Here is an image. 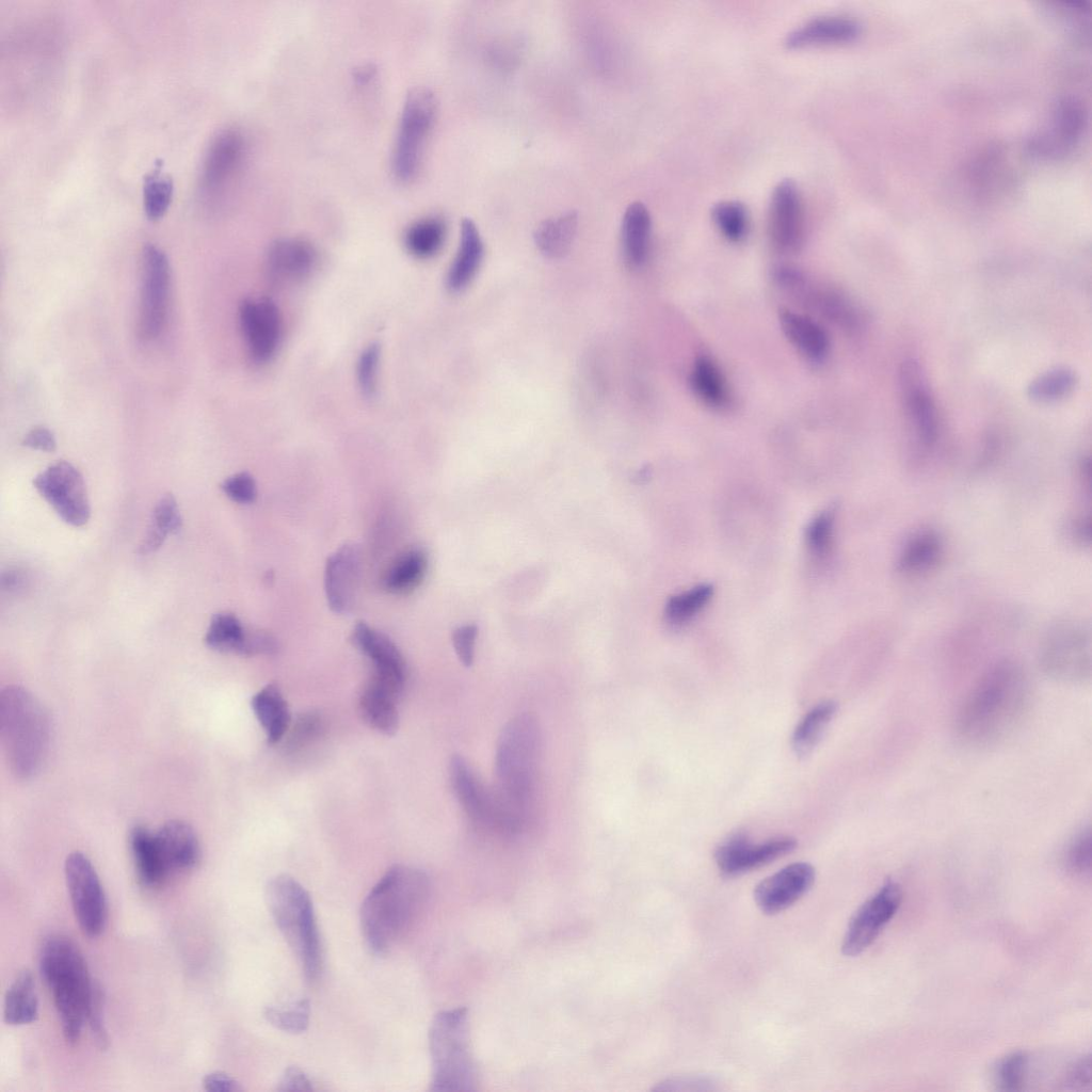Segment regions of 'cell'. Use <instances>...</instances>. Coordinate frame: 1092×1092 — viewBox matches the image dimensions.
Here are the masks:
<instances>
[{
	"label": "cell",
	"instance_id": "1",
	"mask_svg": "<svg viewBox=\"0 0 1092 1092\" xmlns=\"http://www.w3.org/2000/svg\"><path fill=\"white\" fill-rule=\"evenodd\" d=\"M1029 679L1014 662H1000L977 681L957 719L960 736L975 745L995 744L1022 722L1031 697Z\"/></svg>",
	"mask_w": 1092,
	"mask_h": 1092
},
{
	"label": "cell",
	"instance_id": "2",
	"mask_svg": "<svg viewBox=\"0 0 1092 1092\" xmlns=\"http://www.w3.org/2000/svg\"><path fill=\"white\" fill-rule=\"evenodd\" d=\"M430 895V880L422 870L390 867L365 897L359 922L366 944L385 954L412 929Z\"/></svg>",
	"mask_w": 1092,
	"mask_h": 1092
},
{
	"label": "cell",
	"instance_id": "3",
	"mask_svg": "<svg viewBox=\"0 0 1092 1092\" xmlns=\"http://www.w3.org/2000/svg\"><path fill=\"white\" fill-rule=\"evenodd\" d=\"M542 734L530 713L513 717L502 728L495 753L496 801L507 825L520 833L533 802Z\"/></svg>",
	"mask_w": 1092,
	"mask_h": 1092
},
{
	"label": "cell",
	"instance_id": "4",
	"mask_svg": "<svg viewBox=\"0 0 1092 1092\" xmlns=\"http://www.w3.org/2000/svg\"><path fill=\"white\" fill-rule=\"evenodd\" d=\"M39 970L52 992L64 1039L68 1044H76L87 1017L94 987L84 958L71 940L51 935L41 948Z\"/></svg>",
	"mask_w": 1092,
	"mask_h": 1092
},
{
	"label": "cell",
	"instance_id": "5",
	"mask_svg": "<svg viewBox=\"0 0 1092 1092\" xmlns=\"http://www.w3.org/2000/svg\"><path fill=\"white\" fill-rule=\"evenodd\" d=\"M0 733L12 773L32 776L41 767L50 738V720L44 706L27 689L7 686L0 694Z\"/></svg>",
	"mask_w": 1092,
	"mask_h": 1092
},
{
	"label": "cell",
	"instance_id": "6",
	"mask_svg": "<svg viewBox=\"0 0 1092 1092\" xmlns=\"http://www.w3.org/2000/svg\"><path fill=\"white\" fill-rule=\"evenodd\" d=\"M271 916L299 960L309 981L319 978L323 967L321 938L308 892L294 878H272L264 893Z\"/></svg>",
	"mask_w": 1092,
	"mask_h": 1092
},
{
	"label": "cell",
	"instance_id": "7",
	"mask_svg": "<svg viewBox=\"0 0 1092 1092\" xmlns=\"http://www.w3.org/2000/svg\"><path fill=\"white\" fill-rule=\"evenodd\" d=\"M431 1091L476 1090L477 1074L465 1008L438 1012L429 1030Z\"/></svg>",
	"mask_w": 1092,
	"mask_h": 1092
},
{
	"label": "cell",
	"instance_id": "8",
	"mask_svg": "<svg viewBox=\"0 0 1092 1092\" xmlns=\"http://www.w3.org/2000/svg\"><path fill=\"white\" fill-rule=\"evenodd\" d=\"M435 115L436 99L429 89L415 87L407 93L391 156V170L399 181L416 177Z\"/></svg>",
	"mask_w": 1092,
	"mask_h": 1092
},
{
	"label": "cell",
	"instance_id": "9",
	"mask_svg": "<svg viewBox=\"0 0 1092 1092\" xmlns=\"http://www.w3.org/2000/svg\"><path fill=\"white\" fill-rule=\"evenodd\" d=\"M1043 670L1064 681H1083L1091 673V642L1088 631L1074 623L1057 625L1046 636L1040 655Z\"/></svg>",
	"mask_w": 1092,
	"mask_h": 1092
},
{
	"label": "cell",
	"instance_id": "10",
	"mask_svg": "<svg viewBox=\"0 0 1092 1092\" xmlns=\"http://www.w3.org/2000/svg\"><path fill=\"white\" fill-rule=\"evenodd\" d=\"M65 881L76 919L84 934L95 937L107 922V901L98 874L81 852L67 855Z\"/></svg>",
	"mask_w": 1092,
	"mask_h": 1092
},
{
	"label": "cell",
	"instance_id": "11",
	"mask_svg": "<svg viewBox=\"0 0 1092 1092\" xmlns=\"http://www.w3.org/2000/svg\"><path fill=\"white\" fill-rule=\"evenodd\" d=\"M34 487L68 525L80 527L90 518V502L84 480L70 463L59 461L33 481Z\"/></svg>",
	"mask_w": 1092,
	"mask_h": 1092
},
{
	"label": "cell",
	"instance_id": "12",
	"mask_svg": "<svg viewBox=\"0 0 1092 1092\" xmlns=\"http://www.w3.org/2000/svg\"><path fill=\"white\" fill-rule=\"evenodd\" d=\"M170 264L165 253L154 244H146L142 254V288L140 304V334L146 340L161 333L167 314Z\"/></svg>",
	"mask_w": 1092,
	"mask_h": 1092
},
{
	"label": "cell",
	"instance_id": "13",
	"mask_svg": "<svg viewBox=\"0 0 1092 1092\" xmlns=\"http://www.w3.org/2000/svg\"><path fill=\"white\" fill-rule=\"evenodd\" d=\"M902 900L899 884L887 881L851 917L841 944L847 957L865 951L897 913Z\"/></svg>",
	"mask_w": 1092,
	"mask_h": 1092
},
{
	"label": "cell",
	"instance_id": "14",
	"mask_svg": "<svg viewBox=\"0 0 1092 1092\" xmlns=\"http://www.w3.org/2000/svg\"><path fill=\"white\" fill-rule=\"evenodd\" d=\"M351 642L372 661L373 672L369 679L399 698L405 686L407 670L397 645L385 633L363 621L353 627Z\"/></svg>",
	"mask_w": 1092,
	"mask_h": 1092
},
{
	"label": "cell",
	"instance_id": "15",
	"mask_svg": "<svg viewBox=\"0 0 1092 1092\" xmlns=\"http://www.w3.org/2000/svg\"><path fill=\"white\" fill-rule=\"evenodd\" d=\"M1085 121L1080 101L1069 97L1058 100L1042 129L1031 136V151L1044 158L1064 156L1079 140Z\"/></svg>",
	"mask_w": 1092,
	"mask_h": 1092
},
{
	"label": "cell",
	"instance_id": "16",
	"mask_svg": "<svg viewBox=\"0 0 1092 1092\" xmlns=\"http://www.w3.org/2000/svg\"><path fill=\"white\" fill-rule=\"evenodd\" d=\"M245 140L235 128H227L215 135L207 151L202 190L204 196L215 199L224 194L242 167L245 157Z\"/></svg>",
	"mask_w": 1092,
	"mask_h": 1092
},
{
	"label": "cell",
	"instance_id": "17",
	"mask_svg": "<svg viewBox=\"0 0 1092 1092\" xmlns=\"http://www.w3.org/2000/svg\"><path fill=\"white\" fill-rule=\"evenodd\" d=\"M239 321L252 358L256 363L270 360L282 336V318L276 304L269 298L245 299L239 307Z\"/></svg>",
	"mask_w": 1092,
	"mask_h": 1092
},
{
	"label": "cell",
	"instance_id": "18",
	"mask_svg": "<svg viewBox=\"0 0 1092 1092\" xmlns=\"http://www.w3.org/2000/svg\"><path fill=\"white\" fill-rule=\"evenodd\" d=\"M792 837H777L754 845L743 833L732 835L716 850V862L723 876L736 877L766 865L794 850Z\"/></svg>",
	"mask_w": 1092,
	"mask_h": 1092
},
{
	"label": "cell",
	"instance_id": "19",
	"mask_svg": "<svg viewBox=\"0 0 1092 1092\" xmlns=\"http://www.w3.org/2000/svg\"><path fill=\"white\" fill-rule=\"evenodd\" d=\"M775 278L782 287L847 330L860 327L863 321L860 310L841 293L817 287L800 271L788 267L776 269Z\"/></svg>",
	"mask_w": 1092,
	"mask_h": 1092
},
{
	"label": "cell",
	"instance_id": "20",
	"mask_svg": "<svg viewBox=\"0 0 1092 1092\" xmlns=\"http://www.w3.org/2000/svg\"><path fill=\"white\" fill-rule=\"evenodd\" d=\"M359 546L348 543L336 549L326 560L324 590L331 610L349 613L355 605L360 576Z\"/></svg>",
	"mask_w": 1092,
	"mask_h": 1092
},
{
	"label": "cell",
	"instance_id": "21",
	"mask_svg": "<svg viewBox=\"0 0 1092 1092\" xmlns=\"http://www.w3.org/2000/svg\"><path fill=\"white\" fill-rule=\"evenodd\" d=\"M769 237L782 253L798 250L803 237V216L799 189L791 179L774 188L769 210Z\"/></svg>",
	"mask_w": 1092,
	"mask_h": 1092
},
{
	"label": "cell",
	"instance_id": "22",
	"mask_svg": "<svg viewBox=\"0 0 1092 1092\" xmlns=\"http://www.w3.org/2000/svg\"><path fill=\"white\" fill-rule=\"evenodd\" d=\"M449 777L454 796L470 821L480 829L496 832L497 816L493 789L485 787L468 762L459 755L450 760Z\"/></svg>",
	"mask_w": 1092,
	"mask_h": 1092
},
{
	"label": "cell",
	"instance_id": "23",
	"mask_svg": "<svg viewBox=\"0 0 1092 1092\" xmlns=\"http://www.w3.org/2000/svg\"><path fill=\"white\" fill-rule=\"evenodd\" d=\"M815 881L814 867L804 862L790 864L760 881L754 900L765 914H776L798 901Z\"/></svg>",
	"mask_w": 1092,
	"mask_h": 1092
},
{
	"label": "cell",
	"instance_id": "24",
	"mask_svg": "<svg viewBox=\"0 0 1092 1092\" xmlns=\"http://www.w3.org/2000/svg\"><path fill=\"white\" fill-rule=\"evenodd\" d=\"M900 386L905 410L919 439L925 445H932L937 436L936 411L917 362L910 359L902 364Z\"/></svg>",
	"mask_w": 1092,
	"mask_h": 1092
},
{
	"label": "cell",
	"instance_id": "25",
	"mask_svg": "<svg viewBox=\"0 0 1092 1092\" xmlns=\"http://www.w3.org/2000/svg\"><path fill=\"white\" fill-rule=\"evenodd\" d=\"M317 252L307 241L284 238L273 242L267 262L271 275L279 282H298L307 277L317 264Z\"/></svg>",
	"mask_w": 1092,
	"mask_h": 1092
},
{
	"label": "cell",
	"instance_id": "26",
	"mask_svg": "<svg viewBox=\"0 0 1092 1092\" xmlns=\"http://www.w3.org/2000/svg\"><path fill=\"white\" fill-rule=\"evenodd\" d=\"M861 33L860 23L844 16L814 18L788 33L785 44L788 48L814 45L847 43Z\"/></svg>",
	"mask_w": 1092,
	"mask_h": 1092
},
{
	"label": "cell",
	"instance_id": "27",
	"mask_svg": "<svg viewBox=\"0 0 1092 1092\" xmlns=\"http://www.w3.org/2000/svg\"><path fill=\"white\" fill-rule=\"evenodd\" d=\"M778 320L786 338L801 354L813 362L824 359L830 338L819 323L788 308L780 309Z\"/></svg>",
	"mask_w": 1092,
	"mask_h": 1092
},
{
	"label": "cell",
	"instance_id": "28",
	"mask_svg": "<svg viewBox=\"0 0 1092 1092\" xmlns=\"http://www.w3.org/2000/svg\"><path fill=\"white\" fill-rule=\"evenodd\" d=\"M156 836L168 871L189 869L197 863V837L186 822L171 820L160 828Z\"/></svg>",
	"mask_w": 1092,
	"mask_h": 1092
},
{
	"label": "cell",
	"instance_id": "29",
	"mask_svg": "<svg viewBox=\"0 0 1092 1092\" xmlns=\"http://www.w3.org/2000/svg\"><path fill=\"white\" fill-rule=\"evenodd\" d=\"M652 220L648 209L641 202H633L626 208L621 227L622 250L628 267L637 269L646 260L649 247Z\"/></svg>",
	"mask_w": 1092,
	"mask_h": 1092
},
{
	"label": "cell",
	"instance_id": "30",
	"mask_svg": "<svg viewBox=\"0 0 1092 1092\" xmlns=\"http://www.w3.org/2000/svg\"><path fill=\"white\" fill-rule=\"evenodd\" d=\"M483 257V242L475 222L464 219L457 254L448 271L446 285L450 291L464 289L476 275Z\"/></svg>",
	"mask_w": 1092,
	"mask_h": 1092
},
{
	"label": "cell",
	"instance_id": "31",
	"mask_svg": "<svg viewBox=\"0 0 1092 1092\" xmlns=\"http://www.w3.org/2000/svg\"><path fill=\"white\" fill-rule=\"evenodd\" d=\"M130 849L139 881L146 887L159 885L168 872L156 833L134 826L129 835Z\"/></svg>",
	"mask_w": 1092,
	"mask_h": 1092
},
{
	"label": "cell",
	"instance_id": "32",
	"mask_svg": "<svg viewBox=\"0 0 1092 1092\" xmlns=\"http://www.w3.org/2000/svg\"><path fill=\"white\" fill-rule=\"evenodd\" d=\"M397 701V696L369 679L359 694L358 711L371 728L391 736L399 727Z\"/></svg>",
	"mask_w": 1092,
	"mask_h": 1092
},
{
	"label": "cell",
	"instance_id": "33",
	"mask_svg": "<svg viewBox=\"0 0 1092 1092\" xmlns=\"http://www.w3.org/2000/svg\"><path fill=\"white\" fill-rule=\"evenodd\" d=\"M253 711L266 732L270 743L283 739L291 724L290 711L279 688L267 685L259 690L251 702Z\"/></svg>",
	"mask_w": 1092,
	"mask_h": 1092
},
{
	"label": "cell",
	"instance_id": "34",
	"mask_svg": "<svg viewBox=\"0 0 1092 1092\" xmlns=\"http://www.w3.org/2000/svg\"><path fill=\"white\" fill-rule=\"evenodd\" d=\"M578 215L569 210L542 221L535 228L533 239L539 251L547 258L564 257L577 232Z\"/></svg>",
	"mask_w": 1092,
	"mask_h": 1092
},
{
	"label": "cell",
	"instance_id": "35",
	"mask_svg": "<svg viewBox=\"0 0 1092 1092\" xmlns=\"http://www.w3.org/2000/svg\"><path fill=\"white\" fill-rule=\"evenodd\" d=\"M38 1016L35 980L30 970L21 971L7 987L3 1002V1021L19 1026L34 1022Z\"/></svg>",
	"mask_w": 1092,
	"mask_h": 1092
},
{
	"label": "cell",
	"instance_id": "36",
	"mask_svg": "<svg viewBox=\"0 0 1092 1092\" xmlns=\"http://www.w3.org/2000/svg\"><path fill=\"white\" fill-rule=\"evenodd\" d=\"M690 385L705 404L722 408L729 403V391L723 373L708 356H698L690 374Z\"/></svg>",
	"mask_w": 1092,
	"mask_h": 1092
},
{
	"label": "cell",
	"instance_id": "37",
	"mask_svg": "<svg viewBox=\"0 0 1092 1092\" xmlns=\"http://www.w3.org/2000/svg\"><path fill=\"white\" fill-rule=\"evenodd\" d=\"M182 526L179 508L172 494H165L156 503L151 523L139 547L141 555L157 550L168 534L179 532Z\"/></svg>",
	"mask_w": 1092,
	"mask_h": 1092
},
{
	"label": "cell",
	"instance_id": "38",
	"mask_svg": "<svg viewBox=\"0 0 1092 1092\" xmlns=\"http://www.w3.org/2000/svg\"><path fill=\"white\" fill-rule=\"evenodd\" d=\"M428 558L423 550L413 548L400 556L384 577L385 589L404 594L417 588L427 572Z\"/></svg>",
	"mask_w": 1092,
	"mask_h": 1092
},
{
	"label": "cell",
	"instance_id": "39",
	"mask_svg": "<svg viewBox=\"0 0 1092 1092\" xmlns=\"http://www.w3.org/2000/svg\"><path fill=\"white\" fill-rule=\"evenodd\" d=\"M837 704L833 701L822 702L813 707L798 723L792 734V748L797 755L805 756L813 751L821 739L823 732L834 718Z\"/></svg>",
	"mask_w": 1092,
	"mask_h": 1092
},
{
	"label": "cell",
	"instance_id": "40",
	"mask_svg": "<svg viewBox=\"0 0 1092 1092\" xmlns=\"http://www.w3.org/2000/svg\"><path fill=\"white\" fill-rule=\"evenodd\" d=\"M247 629L232 613H215L205 635L206 645L220 653H243Z\"/></svg>",
	"mask_w": 1092,
	"mask_h": 1092
},
{
	"label": "cell",
	"instance_id": "41",
	"mask_svg": "<svg viewBox=\"0 0 1092 1092\" xmlns=\"http://www.w3.org/2000/svg\"><path fill=\"white\" fill-rule=\"evenodd\" d=\"M446 236L445 223L434 216L413 223L404 234V245L417 258H430L443 246Z\"/></svg>",
	"mask_w": 1092,
	"mask_h": 1092
},
{
	"label": "cell",
	"instance_id": "42",
	"mask_svg": "<svg viewBox=\"0 0 1092 1092\" xmlns=\"http://www.w3.org/2000/svg\"><path fill=\"white\" fill-rule=\"evenodd\" d=\"M942 553V542L933 531L916 534L904 547L898 561L900 572L913 573L931 567Z\"/></svg>",
	"mask_w": 1092,
	"mask_h": 1092
},
{
	"label": "cell",
	"instance_id": "43",
	"mask_svg": "<svg viewBox=\"0 0 1092 1092\" xmlns=\"http://www.w3.org/2000/svg\"><path fill=\"white\" fill-rule=\"evenodd\" d=\"M712 593L713 588L710 584H700L672 596L665 604V620L675 626L689 622L707 605Z\"/></svg>",
	"mask_w": 1092,
	"mask_h": 1092
},
{
	"label": "cell",
	"instance_id": "44",
	"mask_svg": "<svg viewBox=\"0 0 1092 1092\" xmlns=\"http://www.w3.org/2000/svg\"><path fill=\"white\" fill-rule=\"evenodd\" d=\"M161 163L146 175L143 184L144 211L149 220L160 219L167 210L173 192L174 182L170 176L161 175Z\"/></svg>",
	"mask_w": 1092,
	"mask_h": 1092
},
{
	"label": "cell",
	"instance_id": "45",
	"mask_svg": "<svg viewBox=\"0 0 1092 1092\" xmlns=\"http://www.w3.org/2000/svg\"><path fill=\"white\" fill-rule=\"evenodd\" d=\"M1077 376L1069 368H1056L1035 378L1028 386L1027 394L1034 401L1047 402L1060 399L1072 391Z\"/></svg>",
	"mask_w": 1092,
	"mask_h": 1092
},
{
	"label": "cell",
	"instance_id": "46",
	"mask_svg": "<svg viewBox=\"0 0 1092 1092\" xmlns=\"http://www.w3.org/2000/svg\"><path fill=\"white\" fill-rule=\"evenodd\" d=\"M712 220L720 232L729 241L739 242L749 230V215L743 204L725 200L712 208Z\"/></svg>",
	"mask_w": 1092,
	"mask_h": 1092
},
{
	"label": "cell",
	"instance_id": "47",
	"mask_svg": "<svg viewBox=\"0 0 1092 1092\" xmlns=\"http://www.w3.org/2000/svg\"><path fill=\"white\" fill-rule=\"evenodd\" d=\"M264 1018L275 1028L289 1032H304L309 1025L310 1005L307 999H300L285 1007H267Z\"/></svg>",
	"mask_w": 1092,
	"mask_h": 1092
},
{
	"label": "cell",
	"instance_id": "48",
	"mask_svg": "<svg viewBox=\"0 0 1092 1092\" xmlns=\"http://www.w3.org/2000/svg\"><path fill=\"white\" fill-rule=\"evenodd\" d=\"M1027 1073L1028 1056L1023 1051H1013L996 1063L993 1080L1001 1091H1018L1026 1082Z\"/></svg>",
	"mask_w": 1092,
	"mask_h": 1092
},
{
	"label": "cell",
	"instance_id": "49",
	"mask_svg": "<svg viewBox=\"0 0 1092 1092\" xmlns=\"http://www.w3.org/2000/svg\"><path fill=\"white\" fill-rule=\"evenodd\" d=\"M834 519V511L826 510L818 514L806 528V546L809 553L817 560L824 559L831 551Z\"/></svg>",
	"mask_w": 1092,
	"mask_h": 1092
},
{
	"label": "cell",
	"instance_id": "50",
	"mask_svg": "<svg viewBox=\"0 0 1092 1092\" xmlns=\"http://www.w3.org/2000/svg\"><path fill=\"white\" fill-rule=\"evenodd\" d=\"M291 726V724H290ZM324 723L316 712H304L293 722L285 742L286 749L290 752L301 750L312 742L323 732Z\"/></svg>",
	"mask_w": 1092,
	"mask_h": 1092
},
{
	"label": "cell",
	"instance_id": "51",
	"mask_svg": "<svg viewBox=\"0 0 1092 1092\" xmlns=\"http://www.w3.org/2000/svg\"><path fill=\"white\" fill-rule=\"evenodd\" d=\"M1091 833L1081 831L1067 846L1064 855L1066 869L1073 874L1085 877L1091 873Z\"/></svg>",
	"mask_w": 1092,
	"mask_h": 1092
},
{
	"label": "cell",
	"instance_id": "52",
	"mask_svg": "<svg viewBox=\"0 0 1092 1092\" xmlns=\"http://www.w3.org/2000/svg\"><path fill=\"white\" fill-rule=\"evenodd\" d=\"M380 347L371 343L359 355L356 367L357 383L362 394L373 397L376 391V375L380 360Z\"/></svg>",
	"mask_w": 1092,
	"mask_h": 1092
},
{
	"label": "cell",
	"instance_id": "53",
	"mask_svg": "<svg viewBox=\"0 0 1092 1092\" xmlns=\"http://www.w3.org/2000/svg\"><path fill=\"white\" fill-rule=\"evenodd\" d=\"M86 1021L96 1045L100 1049H106L109 1045V1035L103 1021V993L97 982H94Z\"/></svg>",
	"mask_w": 1092,
	"mask_h": 1092
},
{
	"label": "cell",
	"instance_id": "54",
	"mask_svg": "<svg viewBox=\"0 0 1092 1092\" xmlns=\"http://www.w3.org/2000/svg\"><path fill=\"white\" fill-rule=\"evenodd\" d=\"M221 488L229 499L238 503H251L257 496L256 482L246 471L228 477L221 484Z\"/></svg>",
	"mask_w": 1092,
	"mask_h": 1092
},
{
	"label": "cell",
	"instance_id": "55",
	"mask_svg": "<svg viewBox=\"0 0 1092 1092\" xmlns=\"http://www.w3.org/2000/svg\"><path fill=\"white\" fill-rule=\"evenodd\" d=\"M718 1082L707 1075H689L669 1078L659 1083L656 1090L660 1091H713Z\"/></svg>",
	"mask_w": 1092,
	"mask_h": 1092
},
{
	"label": "cell",
	"instance_id": "56",
	"mask_svg": "<svg viewBox=\"0 0 1092 1092\" xmlns=\"http://www.w3.org/2000/svg\"><path fill=\"white\" fill-rule=\"evenodd\" d=\"M478 633L476 625H464L452 633V644L460 661L470 667L475 658V643Z\"/></svg>",
	"mask_w": 1092,
	"mask_h": 1092
},
{
	"label": "cell",
	"instance_id": "57",
	"mask_svg": "<svg viewBox=\"0 0 1092 1092\" xmlns=\"http://www.w3.org/2000/svg\"><path fill=\"white\" fill-rule=\"evenodd\" d=\"M278 649L276 639L263 630H247L242 656L271 655Z\"/></svg>",
	"mask_w": 1092,
	"mask_h": 1092
},
{
	"label": "cell",
	"instance_id": "58",
	"mask_svg": "<svg viewBox=\"0 0 1092 1092\" xmlns=\"http://www.w3.org/2000/svg\"><path fill=\"white\" fill-rule=\"evenodd\" d=\"M1091 1057L1085 1056L1077 1060L1067 1071L1064 1086L1070 1090H1090L1091 1088Z\"/></svg>",
	"mask_w": 1092,
	"mask_h": 1092
},
{
	"label": "cell",
	"instance_id": "59",
	"mask_svg": "<svg viewBox=\"0 0 1092 1092\" xmlns=\"http://www.w3.org/2000/svg\"><path fill=\"white\" fill-rule=\"evenodd\" d=\"M277 1091H312L314 1087L303 1070L298 1066H288L279 1077L276 1086Z\"/></svg>",
	"mask_w": 1092,
	"mask_h": 1092
},
{
	"label": "cell",
	"instance_id": "60",
	"mask_svg": "<svg viewBox=\"0 0 1092 1092\" xmlns=\"http://www.w3.org/2000/svg\"><path fill=\"white\" fill-rule=\"evenodd\" d=\"M22 445L31 449L46 452H52L57 448V441L53 433L45 427L32 429L23 437Z\"/></svg>",
	"mask_w": 1092,
	"mask_h": 1092
},
{
	"label": "cell",
	"instance_id": "61",
	"mask_svg": "<svg viewBox=\"0 0 1092 1092\" xmlns=\"http://www.w3.org/2000/svg\"><path fill=\"white\" fill-rule=\"evenodd\" d=\"M203 1087L209 1092H237L241 1091L239 1082L223 1072H212L203 1079Z\"/></svg>",
	"mask_w": 1092,
	"mask_h": 1092
},
{
	"label": "cell",
	"instance_id": "62",
	"mask_svg": "<svg viewBox=\"0 0 1092 1092\" xmlns=\"http://www.w3.org/2000/svg\"><path fill=\"white\" fill-rule=\"evenodd\" d=\"M29 574L21 567H10L1 575V589L7 593H19L29 585Z\"/></svg>",
	"mask_w": 1092,
	"mask_h": 1092
}]
</instances>
